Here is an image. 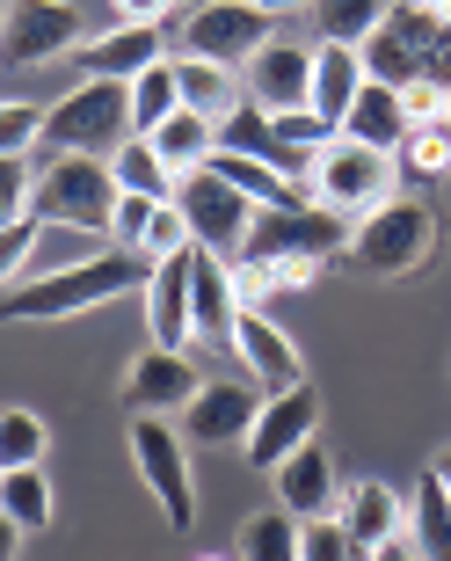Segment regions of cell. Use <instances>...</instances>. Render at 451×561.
<instances>
[{
    "mask_svg": "<svg viewBox=\"0 0 451 561\" xmlns=\"http://www.w3.org/2000/svg\"><path fill=\"white\" fill-rule=\"evenodd\" d=\"M153 285V263L131 249H103L95 263H73V271H51V277H30V285L0 291V329L15 321H66V313H88V307H109L124 291H146Z\"/></svg>",
    "mask_w": 451,
    "mask_h": 561,
    "instance_id": "cell-1",
    "label": "cell"
},
{
    "mask_svg": "<svg viewBox=\"0 0 451 561\" xmlns=\"http://www.w3.org/2000/svg\"><path fill=\"white\" fill-rule=\"evenodd\" d=\"M365 59V73L379 88H437V95H451V22L430 15V8H386V22H379V37L357 51Z\"/></svg>",
    "mask_w": 451,
    "mask_h": 561,
    "instance_id": "cell-2",
    "label": "cell"
},
{
    "mask_svg": "<svg viewBox=\"0 0 451 561\" xmlns=\"http://www.w3.org/2000/svg\"><path fill=\"white\" fill-rule=\"evenodd\" d=\"M117 146H131V88L124 81H81L73 95L44 110V139H37V161H66V153H95L109 161Z\"/></svg>",
    "mask_w": 451,
    "mask_h": 561,
    "instance_id": "cell-3",
    "label": "cell"
},
{
    "mask_svg": "<svg viewBox=\"0 0 451 561\" xmlns=\"http://www.w3.org/2000/svg\"><path fill=\"white\" fill-rule=\"evenodd\" d=\"M437 255V211L423 197H393V205L365 211L349 233V263L365 277H415Z\"/></svg>",
    "mask_w": 451,
    "mask_h": 561,
    "instance_id": "cell-4",
    "label": "cell"
},
{
    "mask_svg": "<svg viewBox=\"0 0 451 561\" xmlns=\"http://www.w3.org/2000/svg\"><path fill=\"white\" fill-rule=\"evenodd\" d=\"M117 168L95 161V153H66L37 175V219L44 227H73V233H95L109 241V219H117Z\"/></svg>",
    "mask_w": 451,
    "mask_h": 561,
    "instance_id": "cell-5",
    "label": "cell"
},
{
    "mask_svg": "<svg viewBox=\"0 0 451 561\" xmlns=\"http://www.w3.org/2000/svg\"><path fill=\"white\" fill-rule=\"evenodd\" d=\"M349 219L328 205H285V211H255L247 227V249L233 271H263V263H328V255H349Z\"/></svg>",
    "mask_w": 451,
    "mask_h": 561,
    "instance_id": "cell-6",
    "label": "cell"
},
{
    "mask_svg": "<svg viewBox=\"0 0 451 561\" xmlns=\"http://www.w3.org/2000/svg\"><path fill=\"white\" fill-rule=\"evenodd\" d=\"M401 197V161L393 153H379V146H357V139H335L328 153H321V168H313V205L328 211H379Z\"/></svg>",
    "mask_w": 451,
    "mask_h": 561,
    "instance_id": "cell-7",
    "label": "cell"
},
{
    "mask_svg": "<svg viewBox=\"0 0 451 561\" xmlns=\"http://www.w3.org/2000/svg\"><path fill=\"white\" fill-rule=\"evenodd\" d=\"M175 211H183L189 241H197L205 255H219V263H241L247 227H255V205H247L233 183H219L211 168H197V175H183V183H175Z\"/></svg>",
    "mask_w": 451,
    "mask_h": 561,
    "instance_id": "cell-8",
    "label": "cell"
},
{
    "mask_svg": "<svg viewBox=\"0 0 451 561\" xmlns=\"http://www.w3.org/2000/svg\"><path fill=\"white\" fill-rule=\"evenodd\" d=\"M131 459H139V481L153 489L167 533H189L197 525V481H189V445L183 431H167L161 416H131Z\"/></svg>",
    "mask_w": 451,
    "mask_h": 561,
    "instance_id": "cell-9",
    "label": "cell"
},
{
    "mask_svg": "<svg viewBox=\"0 0 451 561\" xmlns=\"http://www.w3.org/2000/svg\"><path fill=\"white\" fill-rule=\"evenodd\" d=\"M269 22L277 15L247 8V0H197V8L183 15V51L189 59H211V66H247L255 51L277 44Z\"/></svg>",
    "mask_w": 451,
    "mask_h": 561,
    "instance_id": "cell-10",
    "label": "cell"
},
{
    "mask_svg": "<svg viewBox=\"0 0 451 561\" xmlns=\"http://www.w3.org/2000/svg\"><path fill=\"white\" fill-rule=\"evenodd\" d=\"M88 44V15L73 0H15L0 15V66H44V59H73Z\"/></svg>",
    "mask_w": 451,
    "mask_h": 561,
    "instance_id": "cell-11",
    "label": "cell"
},
{
    "mask_svg": "<svg viewBox=\"0 0 451 561\" xmlns=\"http://www.w3.org/2000/svg\"><path fill=\"white\" fill-rule=\"evenodd\" d=\"M313 431H321V401H313V387H285V394L263 401V416H255V431H247V467L255 474H277L299 445H313Z\"/></svg>",
    "mask_w": 451,
    "mask_h": 561,
    "instance_id": "cell-12",
    "label": "cell"
},
{
    "mask_svg": "<svg viewBox=\"0 0 451 561\" xmlns=\"http://www.w3.org/2000/svg\"><path fill=\"white\" fill-rule=\"evenodd\" d=\"M197 387H205L197 365H189L183 351H161V343H153V351H139L131 373H124V409H131V416H183L189 401H197Z\"/></svg>",
    "mask_w": 451,
    "mask_h": 561,
    "instance_id": "cell-13",
    "label": "cell"
},
{
    "mask_svg": "<svg viewBox=\"0 0 451 561\" xmlns=\"http://www.w3.org/2000/svg\"><path fill=\"white\" fill-rule=\"evenodd\" d=\"M255 416H263L255 379H211V387H197V401L183 409V445H247Z\"/></svg>",
    "mask_w": 451,
    "mask_h": 561,
    "instance_id": "cell-14",
    "label": "cell"
},
{
    "mask_svg": "<svg viewBox=\"0 0 451 561\" xmlns=\"http://www.w3.org/2000/svg\"><path fill=\"white\" fill-rule=\"evenodd\" d=\"M241 95L269 117H291V110H313V51L307 44H269L247 59V81Z\"/></svg>",
    "mask_w": 451,
    "mask_h": 561,
    "instance_id": "cell-15",
    "label": "cell"
},
{
    "mask_svg": "<svg viewBox=\"0 0 451 561\" xmlns=\"http://www.w3.org/2000/svg\"><path fill=\"white\" fill-rule=\"evenodd\" d=\"M167 59V37H161V22H117L109 37H88L81 51H73V66H81V81H139L146 66H161Z\"/></svg>",
    "mask_w": 451,
    "mask_h": 561,
    "instance_id": "cell-16",
    "label": "cell"
},
{
    "mask_svg": "<svg viewBox=\"0 0 451 561\" xmlns=\"http://www.w3.org/2000/svg\"><path fill=\"white\" fill-rule=\"evenodd\" d=\"M241 277H233V263H219V255L197 249V263H189V329H197V343H211V351H233V321H241Z\"/></svg>",
    "mask_w": 451,
    "mask_h": 561,
    "instance_id": "cell-17",
    "label": "cell"
},
{
    "mask_svg": "<svg viewBox=\"0 0 451 561\" xmlns=\"http://www.w3.org/2000/svg\"><path fill=\"white\" fill-rule=\"evenodd\" d=\"M233 357H241L247 379H255V387H269V394L307 387V365H299V351H291V335L277 329L263 307H241V321H233Z\"/></svg>",
    "mask_w": 451,
    "mask_h": 561,
    "instance_id": "cell-18",
    "label": "cell"
},
{
    "mask_svg": "<svg viewBox=\"0 0 451 561\" xmlns=\"http://www.w3.org/2000/svg\"><path fill=\"white\" fill-rule=\"evenodd\" d=\"M277 503H285L299 525L335 518V511H343V481H335V459H328V445H321V437H313V445H299V453L277 467Z\"/></svg>",
    "mask_w": 451,
    "mask_h": 561,
    "instance_id": "cell-19",
    "label": "cell"
},
{
    "mask_svg": "<svg viewBox=\"0 0 451 561\" xmlns=\"http://www.w3.org/2000/svg\"><path fill=\"white\" fill-rule=\"evenodd\" d=\"M335 518H343L349 547L371 561L379 547L401 540V525H408V496H393L386 481H349V489H343V511H335Z\"/></svg>",
    "mask_w": 451,
    "mask_h": 561,
    "instance_id": "cell-20",
    "label": "cell"
},
{
    "mask_svg": "<svg viewBox=\"0 0 451 561\" xmlns=\"http://www.w3.org/2000/svg\"><path fill=\"white\" fill-rule=\"evenodd\" d=\"M189 263H197V249L167 255V263H153V285H146V329H153L161 351L197 343V329H189Z\"/></svg>",
    "mask_w": 451,
    "mask_h": 561,
    "instance_id": "cell-21",
    "label": "cell"
},
{
    "mask_svg": "<svg viewBox=\"0 0 451 561\" xmlns=\"http://www.w3.org/2000/svg\"><path fill=\"white\" fill-rule=\"evenodd\" d=\"M365 81L371 73L349 44H321V51H313V110L335 125V139H343V117H349V103L365 95Z\"/></svg>",
    "mask_w": 451,
    "mask_h": 561,
    "instance_id": "cell-22",
    "label": "cell"
},
{
    "mask_svg": "<svg viewBox=\"0 0 451 561\" xmlns=\"http://www.w3.org/2000/svg\"><path fill=\"white\" fill-rule=\"evenodd\" d=\"M343 139L379 146V153H401V139H408V103H401V88L365 81V95H357L349 117H343Z\"/></svg>",
    "mask_w": 451,
    "mask_h": 561,
    "instance_id": "cell-23",
    "label": "cell"
},
{
    "mask_svg": "<svg viewBox=\"0 0 451 561\" xmlns=\"http://www.w3.org/2000/svg\"><path fill=\"white\" fill-rule=\"evenodd\" d=\"M408 547L423 561H451V489L437 467H423V481L408 496Z\"/></svg>",
    "mask_w": 451,
    "mask_h": 561,
    "instance_id": "cell-24",
    "label": "cell"
},
{
    "mask_svg": "<svg viewBox=\"0 0 451 561\" xmlns=\"http://www.w3.org/2000/svg\"><path fill=\"white\" fill-rule=\"evenodd\" d=\"M175 88H183V110H197V117H211V125H226L233 110L247 103L241 81H233V66H211V59H175Z\"/></svg>",
    "mask_w": 451,
    "mask_h": 561,
    "instance_id": "cell-25",
    "label": "cell"
},
{
    "mask_svg": "<svg viewBox=\"0 0 451 561\" xmlns=\"http://www.w3.org/2000/svg\"><path fill=\"white\" fill-rule=\"evenodd\" d=\"M211 175H219V183H233L247 197V205L255 211H285V205H313L307 190L299 183H285V175H277V168H263V161H247V153H211Z\"/></svg>",
    "mask_w": 451,
    "mask_h": 561,
    "instance_id": "cell-26",
    "label": "cell"
},
{
    "mask_svg": "<svg viewBox=\"0 0 451 561\" xmlns=\"http://www.w3.org/2000/svg\"><path fill=\"white\" fill-rule=\"evenodd\" d=\"M146 146H153V153L175 168V183H183V175H197V168L219 153V125H211V117H197V110H175V117H167V125L153 131Z\"/></svg>",
    "mask_w": 451,
    "mask_h": 561,
    "instance_id": "cell-27",
    "label": "cell"
},
{
    "mask_svg": "<svg viewBox=\"0 0 451 561\" xmlns=\"http://www.w3.org/2000/svg\"><path fill=\"white\" fill-rule=\"evenodd\" d=\"M379 22H386V0H313V30H321V44L365 51V44L379 37Z\"/></svg>",
    "mask_w": 451,
    "mask_h": 561,
    "instance_id": "cell-28",
    "label": "cell"
},
{
    "mask_svg": "<svg viewBox=\"0 0 451 561\" xmlns=\"http://www.w3.org/2000/svg\"><path fill=\"white\" fill-rule=\"evenodd\" d=\"M175 110H183V88H175V59L146 66L139 81H131V139H153V131H161Z\"/></svg>",
    "mask_w": 451,
    "mask_h": 561,
    "instance_id": "cell-29",
    "label": "cell"
},
{
    "mask_svg": "<svg viewBox=\"0 0 451 561\" xmlns=\"http://www.w3.org/2000/svg\"><path fill=\"white\" fill-rule=\"evenodd\" d=\"M109 168H117V190H124V197H161V205L175 197V168H167L146 139L117 146V153H109Z\"/></svg>",
    "mask_w": 451,
    "mask_h": 561,
    "instance_id": "cell-30",
    "label": "cell"
},
{
    "mask_svg": "<svg viewBox=\"0 0 451 561\" xmlns=\"http://www.w3.org/2000/svg\"><path fill=\"white\" fill-rule=\"evenodd\" d=\"M0 511H8L22 533H44V525H51V481H44V467H8V474H0Z\"/></svg>",
    "mask_w": 451,
    "mask_h": 561,
    "instance_id": "cell-31",
    "label": "cell"
},
{
    "mask_svg": "<svg viewBox=\"0 0 451 561\" xmlns=\"http://www.w3.org/2000/svg\"><path fill=\"white\" fill-rule=\"evenodd\" d=\"M401 175H415V183H437V175H451V125L444 117H430V125H408V139H401Z\"/></svg>",
    "mask_w": 451,
    "mask_h": 561,
    "instance_id": "cell-32",
    "label": "cell"
},
{
    "mask_svg": "<svg viewBox=\"0 0 451 561\" xmlns=\"http://www.w3.org/2000/svg\"><path fill=\"white\" fill-rule=\"evenodd\" d=\"M241 561H299V518L291 511H263L241 525Z\"/></svg>",
    "mask_w": 451,
    "mask_h": 561,
    "instance_id": "cell-33",
    "label": "cell"
},
{
    "mask_svg": "<svg viewBox=\"0 0 451 561\" xmlns=\"http://www.w3.org/2000/svg\"><path fill=\"white\" fill-rule=\"evenodd\" d=\"M44 423L30 409H0V467H44Z\"/></svg>",
    "mask_w": 451,
    "mask_h": 561,
    "instance_id": "cell-34",
    "label": "cell"
},
{
    "mask_svg": "<svg viewBox=\"0 0 451 561\" xmlns=\"http://www.w3.org/2000/svg\"><path fill=\"white\" fill-rule=\"evenodd\" d=\"M44 139V110L37 103H0V153L8 161H30Z\"/></svg>",
    "mask_w": 451,
    "mask_h": 561,
    "instance_id": "cell-35",
    "label": "cell"
},
{
    "mask_svg": "<svg viewBox=\"0 0 451 561\" xmlns=\"http://www.w3.org/2000/svg\"><path fill=\"white\" fill-rule=\"evenodd\" d=\"M299 561H365V554L349 547L343 518H313V525H299Z\"/></svg>",
    "mask_w": 451,
    "mask_h": 561,
    "instance_id": "cell-36",
    "label": "cell"
},
{
    "mask_svg": "<svg viewBox=\"0 0 451 561\" xmlns=\"http://www.w3.org/2000/svg\"><path fill=\"white\" fill-rule=\"evenodd\" d=\"M269 125H277L285 146H299V153H328L335 146V125L321 117V110H291V117H269Z\"/></svg>",
    "mask_w": 451,
    "mask_h": 561,
    "instance_id": "cell-37",
    "label": "cell"
},
{
    "mask_svg": "<svg viewBox=\"0 0 451 561\" xmlns=\"http://www.w3.org/2000/svg\"><path fill=\"white\" fill-rule=\"evenodd\" d=\"M37 211H30V219H15V227H8V233H0V291H8V285H15V277L22 271H30V255H37Z\"/></svg>",
    "mask_w": 451,
    "mask_h": 561,
    "instance_id": "cell-38",
    "label": "cell"
},
{
    "mask_svg": "<svg viewBox=\"0 0 451 561\" xmlns=\"http://www.w3.org/2000/svg\"><path fill=\"white\" fill-rule=\"evenodd\" d=\"M153 211H161V197H117V219H109V249H131V255H139L146 227H153Z\"/></svg>",
    "mask_w": 451,
    "mask_h": 561,
    "instance_id": "cell-39",
    "label": "cell"
},
{
    "mask_svg": "<svg viewBox=\"0 0 451 561\" xmlns=\"http://www.w3.org/2000/svg\"><path fill=\"white\" fill-rule=\"evenodd\" d=\"M175 0H117V22H167Z\"/></svg>",
    "mask_w": 451,
    "mask_h": 561,
    "instance_id": "cell-40",
    "label": "cell"
},
{
    "mask_svg": "<svg viewBox=\"0 0 451 561\" xmlns=\"http://www.w3.org/2000/svg\"><path fill=\"white\" fill-rule=\"evenodd\" d=\"M15 540H22V525L8 518V511H0V561H15Z\"/></svg>",
    "mask_w": 451,
    "mask_h": 561,
    "instance_id": "cell-41",
    "label": "cell"
},
{
    "mask_svg": "<svg viewBox=\"0 0 451 561\" xmlns=\"http://www.w3.org/2000/svg\"><path fill=\"white\" fill-rule=\"evenodd\" d=\"M247 8H263V15H291V8H313V0H247Z\"/></svg>",
    "mask_w": 451,
    "mask_h": 561,
    "instance_id": "cell-42",
    "label": "cell"
},
{
    "mask_svg": "<svg viewBox=\"0 0 451 561\" xmlns=\"http://www.w3.org/2000/svg\"><path fill=\"white\" fill-rule=\"evenodd\" d=\"M371 561H423V554H415L408 540H393V547H379V554H371Z\"/></svg>",
    "mask_w": 451,
    "mask_h": 561,
    "instance_id": "cell-43",
    "label": "cell"
},
{
    "mask_svg": "<svg viewBox=\"0 0 451 561\" xmlns=\"http://www.w3.org/2000/svg\"><path fill=\"white\" fill-rule=\"evenodd\" d=\"M415 8H430V15H444V22H451V0H415Z\"/></svg>",
    "mask_w": 451,
    "mask_h": 561,
    "instance_id": "cell-44",
    "label": "cell"
},
{
    "mask_svg": "<svg viewBox=\"0 0 451 561\" xmlns=\"http://www.w3.org/2000/svg\"><path fill=\"white\" fill-rule=\"evenodd\" d=\"M437 474H444V489H451V453H444V459H437Z\"/></svg>",
    "mask_w": 451,
    "mask_h": 561,
    "instance_id": "cell-45",
    "label": "cell"
},
{
    "mask_svg": "<svg viewBox=\"0 0 451 561\" xmlns=\"http://www.w3.org/2000/svg\"><path fill=\"white\" fill-rule=\"evenodd\" d=\"M444 125H451V103H444Z\"/></svg>",
    "mask_w": 451,
    "mask_h": 561,
    "instance_id": "cell-46",
    "label": "cell"
},
{
    "mask_svg": "<svg viewBox=\"0 0 451 561\" xmlns=\"http://www.w3.org/2000/svg\"><path fill=\"white\" fill-rule=\"evenodd\" d=\"M0 474H8V467H0Z\"/></svg>",
    "mask_w": 451,
    "mask_h": 561,
    "instance_id": "cell-47",
    "label": "cell"
}]
</instances>
